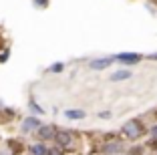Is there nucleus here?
<instances>
[{
	"mask_svg": "<svg viewBox=\"0 0 157 155\" xmlns=\"http://www.w3.org/2000/svg\"><path fill=\"white\" fill-rule=\"evenodd\" d=\"M119 133H121V137H123L125 141L139 143L145 137V133H147V127H145V123L141 119H129V121H125V123L121 125Z\"/></svg>",
	"mask_w": 157,
	"mask_h": 155,
	"instance_id": "obj_1",
	"label": "nucleus"
},
{
	"mask_svg": "<svg viewBox=\"0 0 157 155\" xmlns=\"http://www.w3.org/2000/svg\"><path fill=\"white\" fill-rule=\"evenodd\" d=\"M125 139L123 137H117V135H107V139L101 143L99 147V155H121L125 153Z\"/></svg>",
	"mask_w": 157,
	"mask_h": 155,
	"instance_id": "obj_2",
	"label": "nucleus"
},
{
	"mask_svg": "<svg viewBox=\"0 0 157 155\" xmlns=\"http://www.w3.org/2000/svg\"><path fill=\"white\" fill-rule=\"evenodd\" d=\"M77 139H78L77 133H73L71 129H59L55 141H52V145L60 147L63 151H73L75 147H77Z\"/></svg>",
	"mask_w": 157,
	"mask_h": 155,
	"instance_id": "obj_3",
	"label": "nucleus"
},
{
	"mask_svg": "<svg viewBox=\"0 0 157 155\" xmlns=\"http://www.w3.org/2000/svg\"><path fill=\"white\" fill-rule=\"evenodd\" d=\"M56 131H59V127L52 123H42L40 127L36 129V133H34V139L36 141H42V143H52L56 137Z\"/></svg>",
	"mask_w": 157,
	"mask_h": 155,
	"instance_id": "obj_4",
	"label": "nucleus"
},
{
	"mask_svg": "<svg viewBox=\"0 0 157 155\" xmlns=\"http://www.w3.org/2000/svg\"><path fill=\"white\" fill-rule=\"evenodd\" d=\"M143 59H145V56L141 55V52H135V50H125V52H117V55H115V60H117V63L125 64L127 68L133 67V64H139Z\"/></svg>",
	"mask_w": 157,
	"mask_h": 155,
	"instance_id": "obj_5",
	"label": "nucleus"
},
{
	"mask_svg": "<svg viewBox=\"0 0 157 155\" xmlns=\"http://www.w3.org/2000/svg\"><path fill=\"white\" fill-rule=\"evenodd\" d=\"M40 125H42L40 117H36V115H28V117H24L22 121H20V133H22V135H34Z\"/></svg>",
	"mask_w": 157,
	"mask_h": 155,
	"instance_id": "obj_6",
	"label": "nucleus"
},
{
	"mask_svg": "<svg viewBox=\"0 0 157 155\" xmlns=\"http://www.w3.org/2000/svg\"><path fill=\"white\" fill-rule=\"evenodd\" d=\"M115 55L111 56H95V59L89 60V68L91 71H95V73H101V71H107V68H111V64H115Z\"/></svg>",
	"mask_w": 157,
	"mask_h": 155,
	"instance_id": "obj_7",
	"label": "nucleus"
},
{
	"mask_svg": "<svg viewBox=\"0 0 157 155\" xmlns=\"http://www.w3.org/2000/svg\"><path fill=\"white\" fill-rule=\"evenodd\" d=\"M129 79H133V71L131 68H119V71L109 75L111 83H123V81H129Z\"/></svg>",
	"mask_w": 157,
	"mask_h": 155,
	"instance_id": "obj_8",
	"label": "nucleus"
},
{
	"mask_svg": "<svg viewBox=\"0 0 157 155\" xmlns=\"http://www.w3.org/2000/svg\"><path fill=\"white\" fill-rule=\"evenodd\" d=\"M63 117L69 119V121H83V119H87V111H83V109H65L63 111Z\"/></svg>",
	"mask_w": 157,
	"mask_h": 155,
	"instance_id": "obj_9",
	"label": "nucleus"
},
{
	"mask_svg": "<svg viewBox=\"0 0 157 155\" xmlns=\"http://www.w3.org/2000/svg\"><path fill=\"white\" fill-rule=\"evenodd\" d=\"M46 151H48V145L42 143V141H34V143H30V145L26 147L28 155H46Z\"/></svg>",
	"mask_w": 157,
	"mask_h": 155,
	"instance_id": "obj_10",
	"label": "nucleus"
},
{
	"mask_svg": "<svg viewBox=\"0 0 157 155\" xmlns=\"http://www.w3.org/2000/svg\"><path fill=\"white\" fill-rule=\"evenodd\" d=\"M28 111H30V115H36V117L46 115V109H42V107L38 105L34 97H28Z\"/></svg>",
	"mask_w": 157,
	"mask_h": 155,
	"instance_id": "obj_11",
	"label": "nucleus"
},
{
	"mask_svg": "<svg viewBox=\"0 0 157 155\" xmlns=\"http://www.w3.org/2000/svg\"><path fill=\"white\" fill-rule=\"evenodd\" d=\"M67 68V64L65 63H60V60H56V63H52L51 67H46V71L44 73H48V75H60L63 71Z\"/></svg>",
	"mask_w": 157,
	"mask_h": 155,
	"instance_id": "obj_12",
	"label": "nucleus"
},
{
	"mask_svg": "<svg viewBox=\"0 0 157 155\" xmlns=\"http://www.w3.org/2000/svg\"><path fill=\"white\" fill-rule=\"evenodd\" d=\"M0 155H16V151L12 147V139H6V141L0 143Z\"/></svg>",
	"mask_w": 157,
	"mask_h": 155,
	"instance_id": "obj_13",
	"label": "nucleus"
},
{
	"mask_svg": "<svg viewBox=\"0 0 157 155\" xmlns=\"http://www.w3.org/2000/svg\"><path fill=\"white\" fill-rule=\"evenodd\" d=\"M125 153H127V155H145V147L139 145V143H135V145H131Z\"/></svg>",
	"mask_w": 157,
	"mask_h": 155,
	"instance_id": "obj_14",
	"label": "nucleus"
},
{
	"mask_svg": "<svg viewBox=\"0 0 157 155\" xmlns=\"http://www.w3.org/2000/svg\"><path fill=\"white\" fill-rule=\"evenodd\" d=\"M46 155H67V151H63L60 147H56V145H48Z\"/></svg>",
	"mask_w": 157,
	"mask_h": 155,
	"instance_id": "obj_15",
	"label": "nucleus"
},
{
	"mask_svg": "<svg viewBox=\"0 0 157 155\" xmlns=\"http://www.w3.org/2000/svg\"><path fill=\"white\" fill-rule=\"evenodd\" d=\"M147 133H149V137H151V143H155V145H157V123H153L151 127L147 129Z\"/></svg>",
	"mask_w": 157,
	"mask_h": 155,
	"instance_id": "obj_16",
	"label": "nucleus"
},
{
	"mask_svg": "<svg viewBox=\"0 0 157 155\" xmlns=\"http://www.w3.org/2000/svg\"><path fill=\"white\" fill-rule=\"evenodd\" d=\"M8 59H10V48H8V46L0 48V64H2V63H6Z\"/></svg>",
	"mask_w": 157,
	"mask_h": 155,
	"instance_id": "obj_17",
	"label": "nucleus"
},
{
	"mask_svg": "<svg viewBox=\"0 0 157 155\" xmlns=\"http://www.w3.org/2000/svg\"><path fill=\"white\" fill-rule=\"evenodd\" d=\"M48 2H51V0H33V4L36 6L38 10H42V8H46V6H48Z\"/></svg>",
	"mask_w": 157,
	"mask_h": 155,
	"instance_id": "obj_18",
	"label": "nucleus"
},
{
	"mask_svg": "<svg viewBox=\"0 0 157 155\" xmlns=\"http://www.w3.org/2000/svg\"><path fill=\"white\" fill-rule=\"evenodd\" d=\"M97 117H99V119H111V117H113V113H111V111H99Z\"/></svg>",
	"mask_w": 157,
	"mask_h": 155,
	"instance_id": "obj_19",
	"label": "nucleus"
},
{
	"mask_svg": "<svg viewBox=\"0 0 157 155\" xmlns=\"http://www.w3.org/2000/svg\"><path fill=\"white\" fill-rule=\"evenodd\" d=\"M145 59H149V60H157V52H151V55H147Z\"/></svg>",
	"mask_w": 157,
	"mask_h": 155,
	"instance_id": "obj_20",
	"label": "nucleus"
},
{
	"mask_svg": "<svg viewBox=\"0 0 157 155\" xmlns=\"http://www.w3.org/2000/svg\"><path fill=\"white\" fill-rule=\"evenodd\" d=\"M2 111H4V103L0 101V117H2Z\"/></svg>",
	"mask_w": 157,
	"mask_h": 155,
	"instance_id": "obj_21",
	"label": "nucleus"
},
{
	"mask_svg": "<svg viewBox=\"0 0 157 155\" xmlns=\"http://www.w3.org/2000/svg\"><path fill=\"white\" fill-rule=\"evenodd\" d=\"M121 155H127V153H121Z\"/></svg>",
	"mask_w": 157,
	"mask_h": 155,
	"instance_id": "obj_22",
	"label": "nucleus"
}]
</instances>
